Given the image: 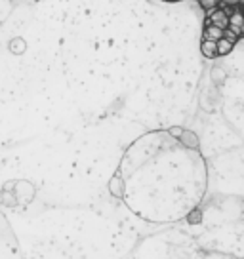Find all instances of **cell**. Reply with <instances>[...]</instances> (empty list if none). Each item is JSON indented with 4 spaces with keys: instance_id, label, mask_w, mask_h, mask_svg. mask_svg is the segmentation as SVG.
<instances>
[{
    "instance_id": "4fadbf2b",
    "label": "cell",
    "mask_w": 244,
    "mask_h": 259,
    "mask_svg": "<svg viewBox=\"0 0 244 259\" xmlns=\"http://www.w3.org/2000/svg\"><path fill=\"white\" fill-rule=\"evenodd\" d=\"M214 73H216V74H218V80H223V73H221V71H220V69H216V71H214Z\"/></svg>"
},
{
    "instance_id": "6da1fadb",
    "label": "cell",
    "mask_w": 244,
    "mask_h": 259,
    "mask_svg": "<svg viewBox=\"0 0 244 259\" xmlns=\"http://www.w3.org/2000/svg\"><path fill=\"white\" fill-rule=\"evenodd\" d=\"M109 193L113 194L114 198H124L126 196V181L118 171L109 181Z\"/></svg>"
},
{
    "instance_id": "7c38bea8",
    "label": "cell",
    "mask_w": 244,
    "mask_h": 259,
    "mask_svg": "<svg viewBox=\"0 0 244 259\" xmlns=\"http://www.w3.org/2000/svg\"><path fill=\"white\" fill-rule=\"evenodd\" d=\"M220 4H225V6H236V4H244V0H220Z\"/></svg>"
},
{
    "instance_id": "5bb4252c",
    "label": "cell",
    "mask_w": 244,
    "mask_h": 259,
    "mask_svg": "<svg viewBox=\"0 0 244 259\" xmlns=\"http://www.w3.org/2000/svg\"><path fill=\"white\" fill-rule=\"evenodd\" d=\"M168 2H176V0H168Z\"/></svg>"
},
{
    "instance_id": "8fae6325",
    "label": "cell",
    "mask_w": 244,
    "mask_h": 259,
    "mask_svg": "<svg viewBox=\"0 0 244 259\" xmlns=\"http://www.w3.org/2000/svg\"><path fill=\"white\" fill-rule=\"evenodd\" d=\"M181 134H183V128H181V126H172V128L168 130V136L174 139H179Z\"/></svg>"
},
{
    "instance_id": "ba28073f",
    "label": "cell",
    "mask_w": 244,
    "mask_h": 259,
    "mask_svg": "<svg viewBox=\"0 0 244 259\" xmlns=\"http://www.w3.org/2000/svg\"><path fill=\"white\" fill-rule=\"evenodd\" d=\"M187 223H191V225H198L200 221H202V211L198 210V208H193V210L187 213Z\"/></svg>"
},
{
    "instance_id": "9c48e42d",
    "label": "cell",
    "mask_w": 244,
    "mask_h": 259,
    "mask_svg": "<svg viewBox=\"0 0 244 259\" xmlns=\"http://www.w3.org/2000/svg\"><path fill=\"white\" fill-rule=\"evenodd\" d=\"M0 200H2V204H6V206H16L17 204V198L14 193H2Z\"/></svg>"
},
{
    "instance_id": "7a4b0ae2",
    "label": "cell",
    "mask_w": 244,
    "mask_h": 259,
    "mask_svg": "<svg viewBox=\"0 0 244 259\" xmlns=\"http://www.w3.org/2000/svg\"><path fill=\"white\" fill-rule=\"evenodd\" d=\"M208 23L214 25V27H218V29H227L229 25V14L225 10H212L210 14H208Z\"/></svg>"
},
{
    "instance_id": "5b68a950",
    "label": "cell",
    "mask_w": 244,
    "mask_h": 259,
    "mask_svg": "<svg viewBox=\"0 0 244 259\" xmlns=\"http://www.w3.org/2000/svg\"><path fill=\"white\" fill-rule=\"evenodd\" d=\"M223 31L225 29H218V27H214V25L206 23L202 31V40H212V42H218L223 38Z\"/></svg>"
},
{
    "instance_id": "3957f363",
    "label": "cell",
    "mask_w": 244,
    "mask_h": 259,
    "mask_svg": "<svg viewBox=\"0 0 244 259\" xmlns=\"http://www.w3.org/2000/svg\"><path fill=\"white\" fill-rule=\"evenodd\" d=\"M179 143L185 147V149H189V151H198L200 149V139L191 130H183V134L179 136Z\"/></svg>"
},
{
    "instance_id": "30bf717a",
    "label": "cell",
    "mask_w": 244,
    "mask_h": 259,
    "mask_svg": "<svg viewBox=\"0 0 244 259\" xmlns=\"http://www.w3.org/2000/svg\"><path fill=\"white\" fill-rule=\"evenodd\" d=\"M200 6L210 14L212 10H216L218 6H220V0H200Z\"/></svg>"
},
{
    "instance_id": "52a82bcc",
    "label": "cell",
    "mask_w": 244,
    "mask_h": 259,
    "mask_svg": "<svg viewBox=\"0 0 244 259\" xmlns=\"http://www.w3.org/2000/svg\"><path fill=\"white\" fill-rule=\"evenodd\" d=\"M235 42L227 40V38H221V40L216 42V50H218V56H227L229 52L233 50Z\"/></svg>"
},
{
    "instance_id": "277c9868",
    "label": "cell",
    "mask_w": 244,
    "mask_h": 259,
    "mask_svg": "<svg viewBox=\"0 0 244 259\" xmlns=\"http://www.w3.org/2000/svg\"><path fill=\"white\" fill-rule=\"evenodd\" d=\"M227 29L233 32L235 36H240V34H244V16H242V12H238V10H236L235 14H231V16H229Z\"/></svg>"
},
{
    "instance_id": "8992f818",
    "label": "cell",
    "mask_w": 244,
    "mask_h": 259,
    "mask_svg": "<svg viewBox=\"0 0 244 259\" xmlns=\"http://www.w3.org/2000/svg\"><path fill=\"white\" fill-rule=\"evenodd\" d=\"M200 52H202V56L208 57V59H214V57H218L216 42H212V40H202V42H200Z\"/></svg>"
}]
</instances>
